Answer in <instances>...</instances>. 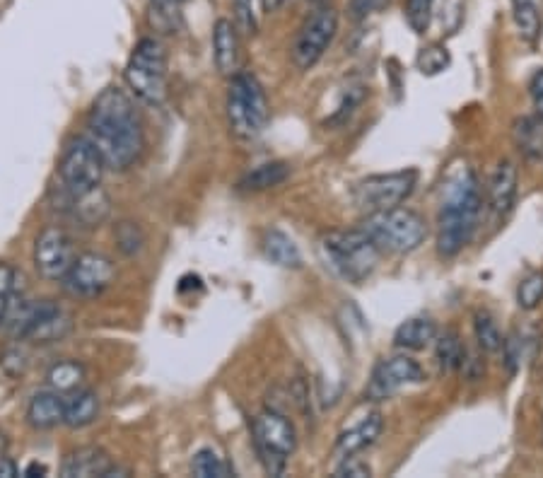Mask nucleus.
I'll return each mask as SVG.
<instances>
[{
  "label": "nucleus",
  "instance_id": "2",
  "mask_svg": "<svg viewBox=\"0 0 543 478\" xmlns=\"http://www.w3.org/2000/svg\"><path fill=\"white\" fill-rule=\"evenodd\" d=\"M481 206V184L474 169L464 165L449 174L437 215V254L442 259H454L471 242L481 218Z\"/></svg>",
  "mask_w": 543,
  "mask_h": 478
},
{
  "label": "nucleus",
  "instance_id": "42",
  "mask_svg": "<svg viewBox=\"0 0 543 478\" xmlns=\"http://www.w3.org/2000/svg\"><path fill=\"white\" fill-rule=\"evenodd\" d=\"M46 471H49V469H46L44 464L32 462V464H29L27 469H25V476H27V478H34V476H46Z\"/></svg>",
  "mask_w": 543,
  "mask_h": 478
},
{
  "label": "nucleus",
  "instance_id": "11",
  "mask_svg": "<svg viewBox=\"0 0 543 478\" xmlns=\"http://www.w3.org/2000/svg\"><path fill=\"white\" fill-rule=\"evenodd\" d=\"M116 281V266L107 254L85 252L75 256L73 266L68 268L66 276L61 278L63 290L68 295L80 297V300H92L99 297L107 288H112Z\"/></svg>",
  "mask_w": 543,
  "mask_h": 478
},
{
  "label": "nucleus",
  "instance_id": "38",
  "mask_svg": "<svg viewBox=\"0 0 543 478\" xmlns=\"http://www.w3.org/2000/svg\"><path fill=\"white\" fill-rule=\"evenodd\" d=\"M334 476H338V478H346V476H353V478H367V476H372V469H370V464L362 462V459H358V457H355V454H353V457H343V459H341V464L336 466Z\"/></svg>",
  "mask_w": 543,
  "mask_h": 478
},
{
  "label": "nucleus",
  "instance_id": "27",
  "mask_svg": "<svg viewBox=\"0 0 543 478\" xmlns=\"http://www.w3.org/2000/svg\"><path fill=\"white\" fill-rule=\"evenodd\" d=\"M512 10L522 39L536 42L541 34V0H512Z\"/></svg>",
  "mask_w": 543,
  "mask_h": 478
},
{
  "label": "nucleus",
  "instance_id": "24",
  "mask_svg": "<svg viewBox=\"0 0 543 478\" xmlns=\"http://www.w3.org/2000/svg\"><path fill=\"white\" fill-rule=\"evenodd\" d=\"M46 382L58 394H70L83 387L85 367L78 360H58L46 372Z\"/></svg>",
  "mask_w": 543,
  "mask_h": 478
},
{
  "label": "nucleus",
  "instance_id": "25",
  "mask_svg": "<svg viewBox=\"0 0 543 478\" xmlns=\"http://www.w3.org/2000/svg\"><path fill=\"white\" fill-rule=\"evenodd\" d=\"M515 145L527 157H541L543 153V119L536 116H522L512 128Z\"/></svg>",
  "mask_w": 543,
  "mask_h": 478
},
{
  "label": "nucleus",
  "instance_id": "1",
  "mask_svg": "<svg viewBox=\"0 0 543 478\" xmlns=\"http://www.w3.org/2000/svg\"><path fill=\"white\" fill-rule=\"evenodd\" d=\"M87 138L97 145L109 169L133 167L145 150V128L133 97L121 87H107L87 114Z\"/></svg>",
  "mask_w": 543,
  "mask_h": 478
},
{
  "label": "nucleus",
  "instance_id": "13",
  "mask_svg": "<svg viewBox=\"0 0 543 478\" xmlns=\"http://www.w3.org/2000/svg\"><path fill=\"white\" fill-rule=\"evenodd\" d=\"M73 239L63 227L51 225L34 242V268L46 281H61L75 261Z\"/></svg>",
  "mask_w": 543,
  "mask_h": 478
},
{
  "label": "nucleus",
  "instance_id": "18",
  "mask_svg": "<svg viewBox=\"0 0 543 478\" xmlns=\"http://www.w3.org/2000/svg\"><path fill=\"white\" fill-rule=\"evenodd\" d=\"M517 198V167L515 162L502 160L495 167L493 177L488 184V206L493 211L495 218H505L512 211Z\"/></svg>",
  "mask_w": 543,
  "mask_h": 478
},
{
  "label": "nucleus",
  "instance_id": "17",
  "mask_svg": "<svg viewBox=\"0 0 543 478\" xmlns=\"http://www.w3.org/2000/svg\"><path fill=\"white\" fill-rule=\"evenodd\" d=\"M382 428H384V421H382V413L379 411L365 416L360 423L350 425L348 430H343V433L336 437V447H334L336 457L338 459L353 457V454L362 452L365 447L375 445L377 437L382 435Z\"/></svg>",
  "mask_w": 543,
  "mask_h": 478
},
{
  "label": "nucleus",
  "instance_id": "15",
  "mask_svg": "<svg viewBox=\"0 0 543 478\" xmlns=\"http://www.w3.org/2000/svg\"><path fill=\"white\" fill-rule=\"evenodd\" d=\"M56 208H61L63 213L70 215L75 223H80L83 227H99L112 215V198H109L102 186L80 196H70L58 186Z\"/></svg>",
  "mask_w": 543,
  "mask_h": 478
},
{
  "label": "nucleus",
  "instance_id": "34",
  "mask_svg": "<svg viewBox=\"0 0 543 478\" xmlns=\"http://www.w3.org/2000/svg\"><path fill=\"white\" fill-rule=\"evenodd\" d=\"M502 358H505L510 375H517L519 367L524 363V336L519 331H512L510 336L502 338Z\"/></svg>",
  "mask_w": 543,
  "mask_h": 478
},
{
  "label": "nucleus",
  "instance_id": "44",
  "mask_svg": "<svg viewBox=\"0 0 543 478\" xmlns=\"http://www.w3.org/2000/svg\"><path fill=\"white\" fill-rule=\"evenodd\" d=\"M312 3H317V0H312Z\"/></svg>",
  "mask_w": 543,
  "mask_h": 478
},
{
  "label": "nucleus",
  "instance_id": "14",
  "mask_svg": "<svg viewBox=\"0 0 543 478\" xmlns=\"http://www.w3.org/2000/svg\"><path fill=\"white\" fill-rule=\"evenodd\" d=\"M63 478H126L131 471L124 469L109 457L102 447L87 445L66 454L61 464Z\"/></svg>",
  "mask_w": 543,
  "mask_h": 478
},
{
  "label": "nucleus",
  "instance_id": "12",
  "mask_svg": "<svg viewBox=\"0 0 543 478\" xmlns=\"http://www.w3.org/2000/svg\"><path fill=\"white\" fill-rule=\"evenodd\" d=\"M425 380V372L416 360L408 355H391V358L379 360L372 370L370 382H367L365 399L367 401H387L404 389L420 384Z\"/></svg>",
  "mask_w": 543,
  "mask_h": 478
},
{
  "label": "nucleus",
  "instance_id": "33",
  "mask_svg": "<svg viewBox=\"0 0 543 478\" xmlns=\"http://www.w3.org/2000/svg\"><path fill=\"white\" fill-rule=\"evenodd\" d=\"M432 8L435 0H406V20L413 27V32L425 34L432 20Z\"/></svg>",
  "mask_w": 543,
  "mask_h": 478
},
{
  "label": "nucleus",
  "instance_id": "3",
  "mask_svg": "<svg viewBox=\"0 0 543 478\" xmlns=\"http://www.w3.org/2000/svg\"><path fill=\"white\" fill-rule=\"evenodd\" d=\"M321 254L326 266L341 281L360 285L377 271L382 252L365 232L360 230H336L321 239Z\"/></svg>",
  "mask_w": 543,
  "mask_h": 478
},
{
  "label": "nucleus",
  "instance_id": "40",
  "mask_svg": "<svg viewBox=\"0 0 543 478\" xmlns=\"http://www.w3.org/2000/svg\"><path fill=\"white\" fill-rule=\"evenodd\" d=\"M8 450H10L8 435L0 430V478H15L17 476V466H15L13 459L8 457Z\"/></svg>",
  "mask_w": 543,
  "mask_h": 478
},
{
  "label": "nucleus",
  "instance_id": "43",
  "mask_svg": "<svg viewBox=\"0 0 543 478\" xmlns=\"http://www.w3.org/2000/svg\"><path fill=\"white\" fill-rule=\"evenodd\" d=\"M285 3H288V0H261V8H264V13H276Z\"/></svg>",
  "mask_w": 543,
  "mask_h": 478
},
{
  "label": "nucleus",
  "instance_id": "30",
  "mask_svg": "<svg viewBox=\"0 0 543 478\" xmlns=\"http://www.w3.org/2000/svg\"><path fill=\"white\" fill-rule=\"evenodd\" d=\"M114 237H116V247H119V252L124 256H136L143 252L145 232L140 230V225L133 223V220H121V223L116 225Z\"/></svg>",
  "mask_w": 543,
  "mask_h": 478
},
{
  "label": "nucleus",
  "instance_id": "32",
  "mask_svg": "<svg viewBox=\"0 0 543 478\" xmlns=\"http://www.w3.org/2000/svg\"><path fill=\"white\" fill-rule=\"evenodd\" d=\"M235 10V27L247 37H254L259 29V13H256V0H232Z\"/></svg>",
  "mask_w": 543,
  "mask_h": 478
},
{
  "label": "nucleus",
  "instance_id": "41",
  "mask_svg": "<svg viewBox=\"0 0 543 478\" xmlns=\"http://www.w3.org/2000/svg\"><path fill=\"white\" fill-rule=\"evenodd\" d=\"M529 92H531V102H534L536 114H539V119H543V68L541 71H536L534 78H531Z\"/></svg>",
  "mask_w": 543,
  "mask_h": 478
},
{
  "label": "nucleus",
  "instance_id": "21",
  "mask_svg": "<svg viewBox=\"0 0 543 478\" xmlns=\"http://www.w3.org/2000/svg\"><path fill=\"white\" fill-rule=\"evenodd\" d=\"M437 338V326L428 317H413L406 319L404 324L396 329L394 346L401 351H423Z\"/></svg>",
  "mask_w": 543,
  "mask_h": 478
},
{
  "label": "nucleus",
  "instance_id": "8",
  "mask_svg": "<svg viewBox=\"0 0 543 478\" xmlns=\"http://www.w3.org/2000/svg\"><path fill=\"white\" fill-rule=\"evenodd\" d=\"M107 162L87 136H75L58 160V186L70 196L87 194L102 186Z\"/></svg>",
  "mask_w": 543,
  "mask_h": 478
},
{
  "label": "nucleus",
  "instance_id": "37",
  "mask_svg": "<svg viewBox=\"0 0 543 478\" xmlns=\"http://www.w3.org/2000/svg\"><path fill=\"white\" fill-rule=\"evenodd\" d=\"M17 271L10 264H0V324H3L5 312H8L10 300L15 297Z\"/></svg>",
  "mask_w": 543,
  "mask_h": 478
},
{
  "label": "nucleus",
  "instance_id": "28",
  "mask_svg": "<svg viewBox=\"0 0 543 478\" xmlns=\"http://www.w3.org/2000/svg\"><path fill=\"white\" fill-rule=\"evenodd\" d=\"M191 474L198 478H230L235 476V469L218 452L198 450L191 459Z\"/></svg>",
  "mask_w": 543,
  "mask_h": 478
},
{
  "label": "nucleus",
  "instance_id": "6",
  "mask_svg": "<svg viewBox=\"0 0 543 478\" xmlns=\"http://www.w3.org/2000/svg\"><path fill=\"white\" fill-rule=\"evenodd\" d=\"M128 90L140 102L160 107L167 99V51L160 39L145 37L131 51L124 71Z\"/></svg>",
  "mask_w": 543,
  "mask_h": 478
},
{
  "label": "nucleus",
  "instance_id": "5",
  "mask_svg": "<svg viewBox=\"0 0 543 478\" xmlns=\"http://www.w3.org/2000/svg\"><path fill=\"white\" fill-rule=\"evenodd\" d=\"M268 116V99L264 85L259 83L254 73L239 71L230 78L227 87V124L230 131L242 141H254L266 131Z\"/></svg>",
  "mask_w": 543,
  "mask_h": 478
},
{
  "label": "nucleus",
  "instance_id": "7",
  "mask_svg": "<svg viewBox=\"0 0 543 478\" xmlns=\"http://www.w3.org/2000/svg\"><path fill=\"white\" fill-rule=\"evenodd\" d=\"M251 442L268 476H283L297 450L295 425L276 408H264L251 423Z\"/></svg>",
  "mask_w": 543,
  "mask_h": 478
},
{
  "label": "nucleus",
  "instance_id": "39",
  "mask_svg": "<svg viewBox=\"0 0 543 478\" xmlns=\"http://www.w3.org/2000/svg\"><path fill=\"white\" fill-rule=\"evenodd\" d=\"M186 0H150V8H153V20L157 17V25H162V22H169L172 25L174 17H179L181 5H184Z\"/></svg>",
  "mask_w": 543,
  "mask_h": 478
},
{
  "label": "nucleus",
  "instance_id": "20",
  "mask_svg": "<svg viewBox=\"0 0 543 478\" xmlns=\"http://www.w3.org/2000/svg\"><path fill=\"white\" fill-rule=\"evenodd\" d=\"M66 396V413H63V425L80 430L92 425L99 418V396L92 389L80 387Z\"/></svg>",
  "mask_w": 543,
  "mask_h": 478
},
{
  "label": "nucleus",
  "instance_id": "22",
  "mask_svg": "<svg viewBox=\"0 0 543 478\" xmlns=\"http://www.w3.org/2000/svg\"><path fill=\"white\" fill-rule=\"evenodd\" d=\"M290 177V165L288 162H264V165L254 167L249 174H244L242 179H239V191H251V194H256V191H268V189H276L285 182V179Z\"/></svg>",
  "mask_w": 543,
  "mask_h": 478
},
{
  "label": "nucleus",
  "instance_id": "35",
  "mask_svg": "<svg viewBox=\"0 0 543 478\" xmlns=\"http://www.w3.org/2000/svg\"><path fill=\"white\" fill-rule=\"evenodd\" d=\"M449 66V54L445 46H428V49L420 51L418 56V68L423 75H437Z\"/></svg>",
  "mask_w": 543,
  "mask_h": 478
},
{
  "label": "nucleus",
  "instance_id": "31",
  "mask_svg": "<svg viewBox=\"0 0 543 478\" xmlns=\"http://www.w3.org/2000/svg\"><path fill=\"white\" fill-rule=\"evenodd\" d=\"M543 300V271H534L519 283L517 288V305L522 310H536Z\"/></svg>",
  "mask_w": 543,
  "mask_h": 478
},
{
  "label": "nucleus",
  "instance_id": "9",
  "mask_svg": "<svg viewBox=\"0 0 543 478\" xmlns=\"http://www.w3.org/2000/svg\"><path fill=\"white\" fill-rule=\"evenodd\" d=\"M418 182L416 169H401V172H389V174H372V177L362 179L355 186L353 198L355 206L362 213H379V211H391V208L401 206L408 196L413 194Z\"/></svg>",
  "mask_w": 543,
  "mask_h": 478
},
{
  "label": "nucleus",
  "instance_id": "16",
  "mask_svg": "<svg viewBox=\"0 0 543 478\" xmlns=\"http://www.w3.org/2000/svg\"><path fill=\"white\" fill-rule=\"evenodd\" d=\"M213 61L220 75H232L239 73V29L232 20H218L213 27Z\"/></svg>",
  "mask_w": 543,
  "mask_h": 478
},
{
  "label": "nucleus",
  "instance_id": "26",
  "mask_svg": "<svg viewBox=\"0 0 543 478\" xmlns=\"http://www.w3.org/2000/svg\"><path fill=\"white\" fill-rule=\"evenodd\" d=\"M435 341H437L435 358H437V365H440L442 372H457L459 367H464L466 348H464V343H461L457 331L449 329L440 338H435Z\"/></svg>",
  "mask_w": 543,
  "mask_h": 478
},
{
  "label": "nucleus",
  "instance_id": "4",
  "mask_svg": "<svg viewBox=\"0 0 543 478\" xmlns=\"http://www.w3.org/2000/svg\"><path fill=\"white\" fill-rule=\"evenodd\" d=\"M360 230L365 232L382 254L404 256L416 252L428 237V223L411 208H391V211L370 213L362 220Z\"/></svg>",
  "mask_w": 543,
  "mask_h": 478
},
{
  "label": "nucleus",
  "instance_id": "29",
  "mask_svg": "<svg viewBox=\"0 0 543 478\" xmlns=\"http://www.w3.org/2000/svg\"><path fill=\"white\" fill-rule=\"evenodd\" d=\"M474 331H476V341H478V346H481V351L500 353L502 334L498 329V322L493 319V314L486 312V310L476 312Z\"/></svg>",
  "mask_w": 543,
  "mask_h": 478
},
{
  "label": "nucleus",
  "instance_id": "10",
  "mask_svg": "<svg viewBox=\"0 0 543 478\" xmlns=\"http://www.w3.org/2000/svg\"><path fill=\"white\" fill-rule=\"evenodd\" d=\"M338 32V13L331 5H319L297 32L293 44V63L300 71H312L334 44Z\"/></svg>",
  "mask_w": 543,
  "mask_h": 478
},
{
  "label": "nucleus",
  "instance_id": "23",
  "mask_svg": "<svg viewBox=\"0 0 543 478\" xmlns=\"http://www.w3.org/2000/svg\"><path fill=\"white\" fill-rule=\"evenodd\" d=\"M264 252L273 264L283 268H302V254L297 244L285 232L271 230L264 237Z\"/></svg>",
  "mask_w": 543,
  "mask_h": 478
},
{
  "label": "nucleus",
  "instance_id": "19",
  "mask_svg": "<svg viewBox=\"0 0 543 478\" xmlns=\"http://www.w3.org/2000/svg\"><path fill=\"white\" fill-rule=\"evenodd\" d=\"M63 413H66V396L54 389H44L29 399L27 423L34 430H54L63 425Z\"/></svg>",
  "mask_w": 543,
  "mask_h": 478
},
{
  "label": "nucleus",
  "instance_id": "36",
  "mask_svg": "<svg viewBox=\"0 0 543 478\" xmlns=\"http://www.w3.org/2000/svg\"><path fill=\"white\" fill-rule=\"evenodd\" d=\"M0 367L8 377H22L29 367V355L22 346H8L0 353Z\"/></svg>",
  "mask_w": 543,
  "mask_h": 478
}]
</instances>
